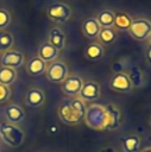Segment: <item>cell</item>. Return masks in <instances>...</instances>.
Instances as JSON below:
<instances>
[{
	"instance_id": "cell-7",
	"label": "cell",
	"mask_w": 151,
	"mask_h": 152,
	"mask_svg": "<svg viewBox=\"0 0 151 152\" xmlns=\"http://www.w3.org/2000/svg\"><path fill=\"white\" fill-rule=\"evenodd\" d=\"M77 96L81 100H83L84 102L86 101L94 102V101L99 100L101 96V87L96 81H93V80L83 81L82 88H81Z\"/></svg>"
},
{
	"instance_id": "cell-27",
	"label": "cell",
	"mask_w": 151,
	"mask_h": 152,
	"mask_svg": "<svg viewBox=\"0 0 151 152\" xmlns=\"http://www.w3.org/2000/svg\"><path fill=\"white\" fill-rule=\"evenodd\" d=\"M11 13L5 8H0V30H6L11 24Z\"/></svg>"
},
{
	"instance_id": "cell-24",
	"label": "cell",
	"mask_w": 151,
	"mask_h": 152,
	"mask_svg": "<svg viewBox=\"0 0 151 152\" xmlns=\"http://www.w3.org/2000/svg\"><path fill=\"white\" fill-rule=\"evenodd\" d=\"M17 80V71L15 69L7 68V66H1L0 68V84L10 87Z\"/></svg>"
},
{
	"instance_id": "cell-35",
	"label": "cell",
	"mask_w": 151,
	"mask_h": 152,
	"mask_svg": "<svg viewBox=\"0 0 151 152\" xmlns=\"http://www.w3.org/2000/svg\"><path fill=\"white\" fill-rule=\"evenodd\" d=\"M149 124H150V126H151V115H150V118H149Z\"/></svg>"
},
{
	"instance_id": "cell-23",
	"label": "cell",
	"mask_w": 151,
	"mask_h": 152,
	"mask_svg": "<svg viewBox=\"0 0 151 152\" xmlns=\"http://www.w3.org/2000/svg\"><path fill=\"white\" fill-rule=\"evenodd\" d=\"M130 81H131V84H132V88H139L144 84V74L143 71L140 70V68L138 66H131L128 69V72H126Z\"/></svg>"
},
{
	"instance_id": "cell-25",
	"label": "cell",
	"mask_w": 151,
	"mask_h": 152,
	"mask_svg": "<svg viewBox=\"0 0 151 152\" xmlns=\"http://www.w3.org/2000/svg\"><path fill=\"white\" fill-rule=\"evenodd\" d=\"M14 38L11 32L6 30H0V52H6L12 49Z\"/></svg>"
},
{
	"instance_id": "cell-20",
	"label": "cell",
	"mask_w": 151,
	"mask_h": 152,
	"mask_svg": "<svg viewBox=\"0 0 151 152\" xmlns=\"http://www.w3.org/2000/svg\"><path fill=\"white\" fill-rule=\"evenodd\" d=\"M132 21H133V19L130 17V14H127L125 12L115 13L113 28L117 30V31H128Z\"/></svg>"
},
{
	"instance_id": "cell-6",
	"label": "cell",
	"mask_w": 151,
	"mask_h": 152,
	"mask_svg": "<svg viewBox=\"0 0 151 152\" xmlns=\"http://www.w3.org/2000/svg\"><path fill=\"white\" fill-rule=\"evenodd\" d=\"M128 33L133 39L138 42L146 40L151 33V21L145 18L134 19L128 28Z\"/></svg>"
},
{
	"instance_id": "cell-30",
	"label": "cell",
	"mask_w": 151,
	"mask_h": 152,
	"mask_svg": "<svg viewBox=\"0 0 151 152\" xmlns=\"http://www.w3.org/2000/svg\"><path fill=\"white\" fill-rule=\"evenodd\" d=\"M58 132H59V127H58L56 124H51V125L48 127V133H49L50 135H56Z\"/></svg>"
},
{
	"instance_id": "cell-11",
	"label": "cell",
	"mask_w": 151,
	"mask_h": 152,
	"mask_svg": "<svg viewBox=\"0 0 151 152\" xmlns=\"http://www.w3.org/2000/svg\"><path fill=\"white\" fill-rule=\"evenodd\" d=\"M105 108H106V114H107V127H106V131H114L121 125L120 109L117 106L112 104V103L106 104Z\"/></svg>"
},
{
	"instance_id": "cell-12",
	"label": "cell",
	"mask_w": 151,
	"mask_h": 152,
	"mask_svg": "<svg viewBox=\"0 0 151 152\" xmlns=\"http://www.w3.org/2000/svg\"><path fill=\"white\" fill-rule=\"evenodd\" d=\"M25 102L29 107L38 108L45 102V94L40 88H30L25 95Z\"/></svg>"
},
{
	"instance_id": "cell-34",
	"label": "cell",
	"mask_w": 151,
	"mask_h": 152,
	"mask_svg": "<svg viewBox=\"0 0 151 152\" xmlns=\"http://www.w3.org/2000/svg\"><path fill=\"white\" fill-rule=\"evenodd\" d=\"M147 39H149V44H151V33H150V36H149Z\"/></svg>"
},
{
	"instance_id": "cell-16",
	"label": "cell",
	"mask_w": 151,
	"mask_h": 152,
	"mask_svg": "<svg viewBox=\"0 0 151 152\" xmlns=\"http://www.w3.org/2000/svg\"><path fill=\"white\" fill-rule=\"evenodd\" d=\"M48 43H50L58 51L63 50L64 45H65V34H64V32L59 27H52L49 32Z\"/></svg>"
},
{
	"instance_id": "cell-3",
	"label": "cell",
	"mask_w": 151,
	"mask_h": 152,
	"mask_svg": "<svg viewBox=\"0 0 151 152\" xmlns=\"http://www.w3.org/2000/svg\"><path fill=\"white\" fill-rule=\"evenodd\" d=\"M73 14V10L71 7L62 1H57V2H52L48 10H46V15L50 20H52L54 23H65L69 20V18Z\"/></svg>"
},
{
	"instance_id": "cell-31",
	"label": "cell",
	"mask_w": 151,
	"mask_h": 152,
	"mask_svg": "<svg viewBox=\"0 0 151 152\" xmlns=\"http://www.w3.org/2000/svg\"><path fill=\"white\" fill-rule=\"evenodd\" d=\"M145 57H146L147 62L151 63V44H149L145 49Z\"/></svg>"
},
{
	"instance_id": "cell-5",
	"label": "cell",
	"mask_w": 151,
	"mask_h": 152,
	"mask_svg": "<svg viewBox=\"0 0 151 152\" xmlns=\"http://www.w3.org/2000/svg\"><path fill=\"white\" fill-rule=\"evenodd\" d=\"M45 75L51 83H62L69 76L68 66L62 61H54L46 65Z\"/></svg>"
},
{
	"instance_id": "cell-21",
	"label": "cell",
	"mask_w": 151,
	"mask_h": 152,
	"mask_svg": "<svg viewBox=\"0 0 151 152\" xmlns=\"http://www.w3.org/2000/svg\"><path fill=\"white\" fill-rule=\"evenodd\" d=\"M99 43L103 46V45H112L118 40V33L117 30H114L113 27H106V28H101L100 33L97 36Z\"/></svg>"
},
{
	"instance_id": "cell-2",
	"label": "cell",
	"mask_w": 151,
	"mask_h": 152,
	"mask_svg": "<svg viewBox=\"0 0 151 152\" xmlns=\"http://www.w3.org/2000/svg\"><path fill=\"white\" fill-rule=\"evenodd\" d=\"M0 138L10 147H19L25 140V133L17 125L10 122L0 124Z\"/></svg>"
},
{
	"instance_id": "cell-19",
	"label": "cell",
	"mask_w": 151,
	"mask_h": 152,
	"mask_svg": "<svg viewBox=\"0 0 151 152\" xmlns=\"http://www.w3.org/2000/svg\"><path fill=\"white\" fill-rule=\"evenodd\" d=\"M46 70V63L43 62L38 56L32 57L26 64V71L31 76H39Z\"/></svg>"
},
{
	"instance_id": "cell-28",
	"label": "cell",
	"mask_w": 151,
	"mask_h": 152,
	"mask_svg": "<svg viewBox=\"0 0 151 152\" xmlns=\"http://www.w3.org/2000/svg\"><path fill=\"white\" fill-rule=\"evenodd\" d=\"M11 96V89L7 86L0 84V103L6 102Z\"/></svg>"
},
{
	"instance_id": "cell-26",
	"label": "cell",
	"mask_w": 151,
	"mask_h": 152,
	"mask_svg": "<svg viewBox=\"0 0 151 152\" xmlns=\"http://www.w3.org/2000/svg\"><path fill=\"white\" fill-rule=\"evenodd\" d=\"M69 101H70L71 106L74 107V109H75L77 113H80V114H81V115L84 118L86 112H87V106H86V102H84L83 100H81L78 96H74V97H73V99H70Z\"/></svg>"
},
{
	"instance_id": "cell-29",
	"label": "cell",
	"mask_w": 151,
	"mask_h": 152,
	"mask_svg": "<svg viewBox=\"0 0 151 152\" xmlns=\"http://www.w3.org/2000/svg\"><path fill=\"white\" fill-rule=\"evenodd\" d=\"M125 69V64L122 61H117L112 64V71L114 74H118V72H122Z\"/></svg>"
},
{
	"instance_id": "cell-36",
	"label": "cell",
	"mask_w": 151,
	"mask_h": 152,
	"mask_svg": "<svg viewBox=\"0 0 151 152\" xmlns=\"http://www.w3.org/2000/svg\"><path fill=\"white\" fill-rule=\"evenodd\" d=\"M150 147H151V146H150Z\"/></svg>"
},
{
	"instance_id": "cell-4",
	"label": "cell",
	"mask_w": 151,
	"mask_h": 152,
	"mask_svg": "<svg viewBox=\"0 0 151 152\" xmlns=\"http://www.w3.org/2000/svg\"><path fill=\"white\" fill-rule=\"evenodd\" d=\"M57 113L61 121L67 125H78L84 120V118L74 109L69 100H64L58 104Z\"/></svg>"
},
{
	"instance_id": "cell-14",
	"label": "cell",
	"mask_w": 151,
	"mask_h": 152,
	"mask_svg": "<svg viewBox=\"0 0 151 152\" xmlns=\"http://www.w3.org/2000/svg\"><path fill=\"white\" fill-rule=\"evenodd\" d=\"M81 30H82V33L88 39H95V38H97V36L100 33L101 26L99 25L96 18H87L82 23Z\"/></svg>"
},
{
	"instance_id": "cell-8",
	"label": "cell",
	"mask_w": 151,
	"mask_h": 152,
	"mask_svg": "<svg viewBox=\"0 0 151 152\" xmlns=\"http://www.w3.org/2000/svg\"><path fill=\"white\" fill-rule=\"evenodd\" d=\"M0 62H1V66L18 69V68L23 66V64L25 62V56L19 50H12L11 49L6 52H2Z\"/></svg>"
},
{
	"instance_id": "cell-10",
	"label": "cell",
	"mask_w": 151,
	"mask_h": 152,
	"mask_svg": "<svg viewBox=\"0 0 151 152\" xmlns=\"http://www.w3.org/2000/svg\"><path fill=\"white\" fill-rule=\"evenodd\" d=\"M109 88L117 93H130L132 89L131 81L125 71L114 74L109 81Z\"/></svg>"
},
{
	"instance_id": "cell-33",
	"label": "cell",
	"mask_w": 151,
	"mask_h": 152,
	"mask_svg": "<svg viewBox=\"0 0 151 152\" xmlns=\"http://www.w3.org/2000/svg\"><path fill=\"white\" fill-rule=\"evenodd\" d=\"M140 152H151V147H145V148L141 150Z\"/></svg>"
},
{
	"instance_id": "cell-1",
	"label": "cell",
	"mask_w": 151,
	"mask_h": 152,
	"mask_svg": "<svg viewBox=\"0 0 151 152\" xmlns=\"http://www.w3.org/2000/svg\"><path fill=\"white\" fill-rule=\"evenodd\" d=\"M84 121L87 126L95 131H106L107 127V114L105 106L92 104L87 107L84 115Z\"/></svg>"
},
{
	"instance_id": "cell-32",
	"label": "cell",
	"mask_w": 151,
	"mask_h": 152,
	"mask_svg": "<svg viewBox=\"0 0 151 152\" xmlns=\"http://www.w3.org/2000/svg\"><path fill=\"white\" fill-rule=\"evenodd\" d=\"M100 152H117V150L114 147H103Z\"/></svg>"
},
{
	"instance_id": "cell-17",
	"label": "cell",
	"mask_w": 151,
	"mask_h": 152,
	"mask_svg": "<svg viewBox=\"0 0 151 152\" xmlns=\"http://www.w3.org/2000/svg\"><path fill=\"white\" fill-rule=\"evenodd\" d=\"M105 55L103 46L100 43H90L86 46L84 49V56L87 59L92 62H97L100 61Z\"/></svg>"
},
{
	"instance_id": "cell-22",
	"label": "cell",
	"mask_w": 151,
	"mask_h": 152,
	"mask_svg": "<svg viewBox=\"0 0 151 152\" xmlns=\"http://www.w3.org/2000/svg\"><path fill=\"white\" fill-rule=\"evenodd\" d=\"M114 15L115 13L111 10H102L97 13L96 20L99 23V25L101 26V28H106V27H113V23H114Z\"/></svg>"
},
{
	"instance_id": "cell-18",
	"label": "cell",
	"mask_w": 151,
	"mask_h": 152,
	"mask_svg": "<svg viewBox=\"0 0 151 152\" xmlns=\"http://www.w3.org/2000/svg\"><path fill=\"white\" fill-rule=\"evenodd\" d=\"M121 148L124 152H139L140 150V137L132 134L121 138Z\"/></svg>"
},
{
	"instance_id": "cell-13",
	"label": "cell",
	"mask_w": 151,
	"mask_h": 152,
	"mask_svg": "<svg viewBox=\"0 0 151 152\" xmlns=\"http://www.w3.org/2000/svg\"><path fill=\"white\" fill-rule=\"evenodd\" d=\"M4 114L5 118L7 120V122L13 124V125H18L20 124L24 118H25V110L18 106V104H10L4 109Z\"/></svg>"
},
{
	"instance_id": "cell-9",
	"label": "cell",
	"mask_w": 151,
	"mask_h": 152,
	"mask_svg": "<svg viewBox=\"0 0 151 152\" xmlns=\"http://www.w3.org/2000/svg\"><path fill=\"white\" fill-rule=\"evenodd\" d=\"M83 84V80L77 76V75H69L62 83H61V89L63 91V94L74 97L77 96Z\"/></svg>"
},
{
	"instance_id": "cell-15",
	"label": "cell",
	"mask_w": 151,
	"mask_h": 152,
	"mask_svg": "<svg viewBox=\"0 0 151 152\" xmlns=\"http://www.w3.org/2000/svg\"><path fill=\"white\" fill-rule=\"evenodd\" d=\"M58 50L56 48H54L50 43H43L39 49H38V57L45 62V63H51L54 61H56V58L58 57Z\"/></svg>"
}]
</instances>
